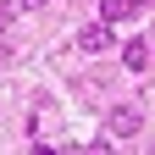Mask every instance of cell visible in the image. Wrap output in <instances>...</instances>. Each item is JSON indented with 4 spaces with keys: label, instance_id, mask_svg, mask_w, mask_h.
Instances as JSON below:
<instances>
[{
    "label": "cell",
    "instance_id": "4",
    "mask_svg": "<svg viewBox=\"0 0 155 155\" xmlns=\"http://www.w3.org/2000/svg\"><path fill=\"white\" fill-rule=\"evenodd\" d=\"M11 17H17V6H0V33L11 28Z\"/></svg>",
    "mask_w": 155,
    "mask_h": 155
},
{
    "label": "cell",
    "instance_id": "5",
    "mask_svg": "<svg viewBox=\"0 0 155 155\" xmlns=\"http://www.w3.org/2000/svg\"><path fill=\"white\" fill-rule=\"evenodd\" d=\"M83 155H111V144H89V150H83Z\"/></svg>",
    "mask_w": 155,
    "mask_h": 155
},
{
    "label": "cell",
    "instance_id": "3",
    "mask_svg": "<svg viewBox=\"0 0 155 155\" xmlns=\"http://www.w3.org/2000/svg\"><path fill=\"white\" fill-rule=\"evenodd\" d=\"M122 61H127V72H144L150 67V39H127V45H122Z\"/></svg>",
    "mask_w": 155,
    "mask_h": 155
},
{
    "label": "cell",
    "instance_id": "2",
    "mask_svg": "<svg viewBox=\"0 0 155 155\" xmlns=\"http://www.w3.org/2000/svg\"><path fill=\"white\" fill-rule=\"evenodd\" d=\"M105 45H111V22H89V28H78V50L94 55V50H105Z\"/></svg>",
    "mask_w": 155,
    "mask_h": 155
},
{
    "label": "cell",
    "instance_id": "6",
    "mask_svg": "<svg viewBox=\"0 0 155 155\" xmlns=\"http://www.w3.org/2000/svg\"><path fill=\"white\" fill-rule=\"evenodd\" d=\"M22 6H28V11H33V6H45V0H22Z\"/></svg>",
    "mask_w": 155,
    "mask_h": 155
},
{
    "label": "cell",
    "instance_id": "1",
    "mask_svg": "<svg viewBox=\"0 0 155 155\" xmlns=\"http://www.w3.org/2000/svg\"><path fill=\"white\" fill-rule=\"evenodd\" d=\"M139 127H144V111H139V105H116V111L105 116V139H133Z\"/></svg>",
    "mask_w": 155,
    "mask_h": 155
}]
</instances>
